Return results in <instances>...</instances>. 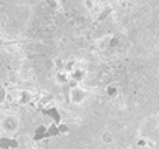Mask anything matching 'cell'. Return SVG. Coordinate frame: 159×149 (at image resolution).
<instances>
[{"mask_svg":"<svg viewBox=\"0 0 159 149\" xmlns=\"http://www.w3.org/2000/svg\"><path fill=\"white\" fill-rule=\"evenodd\" d=\"M88 89L83 86V84H73L71 88H70V93H68V99L71 104H76V106H80V104H83L84 101L88 99Z\"/></svg>","mask_w":159,"mask_h":149,"instance_id":"1","label":"cell"},{"mask_svg":"<svg viewBox=\"0 0 159 149\" xmlns=\"http://www.w3.org/2000/svg\"><path fill=\"white\" fill-rule=\"evenodd\" d=\"M18 126H20V121H18L17 116H13V114H5V116L0 119V129L7 134L17 133Z\"/></svg>","mask_w":159,"mask_h":149,"instance_id":"2","label":"cell"},{"mask_svg":"<svg viewBox=\"0 0 159 149\" xmlns=\"http://www.w3.org/2000/svg\"><path fill=\"white\" fill-rule=\"evenodd\" d=\"M84 78H86V71L83 68H80V65L70 71V81H73V84H83Z\"/></svg>","mask_w":159,"mask_h":149,"instance_id":"3","label":"cell"},{"mask_svg":"<svg viewBox=\"0 0 159 149\" xmlns=\"http://www.w3.org/2000/svg\"><path fill=\"white\" fill-rule=\"evenodd\" d=\"M68 81H70V73L66 71V70L60 68V70H57V71L53 73V83L55 84H58V86H65Z\"/></svg>","mask_w":159,"mask_h":149,"instance_id":"4","label":"cell"},{"mask_svg":"<svg viewBox=\"0 0 159 149\" xmlns=\"http://www.w3.org/2000/svg\"><path fill=\"white\" fill-rule=\"evenodd\" d=\"M101 142L103 144H113V141H114V136H113V133L111 131H108V129H104V131L101 133Z\"/></svg>","mask_w":159,"mask_h":149,"instance_id":"5","label":"cell"},{"mask_svg":"<svg viewBox=\"0 0 159 149\" xmlns=\"http://www.w3.org/2000/svg\"><path fill=\"white\" fill-rule=\"evenodd\" d=\"M5 98H7V89H5L3 86H0V103L5 101Z\"/></svg>","mask_w":159,"mask_h":149,"instance_id":"6","label":"cell"},{"mask_svg":"<svg viewBox=\"0 0 159 149\" xmlns=\"http://www.w3.org/2000/svg\"><path fill=\"white\" fill-rule=\"evenodd\" d=\"M28 149H37V146H30Z\"/></svg>","mask_w":159,"mask_h":149,"instance_id":"7","label":"cell"},{"mask_svg":"<svg viewBox=\"0 0 159 149\" xmlns=\"http://www.w3.org/2000/svg\"><path fill=\"white\" fill-rule=\"evenodd\" d=\"M156 126H157V129H159V119H157V124H156Z\"/></svg>","mask_w":159,"mask_h":149,"instance_id":"8","label":"cell"}]
</instances>
